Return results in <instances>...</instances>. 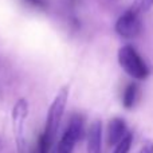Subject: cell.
Wrapping results in <instances>:
<instances>
[{
    "label": "cell",
    "mask_w": 153,
    "mask_h": 153,
    "mask_svg": "<svg viewBox=\"0 0 153 153\" xmlns=\"http://www.w3.org/2000/svg\"><path fill=\"white\" fill-rule=\"evenodd\" d=\"M118 62L120 66L124 69V71L126 74L136 79H145L149 75V69L146 66V63L143 61L138 53L136 51V48H133L132 46L126 45L122 46L118 50Z\"/></svg>",
    "instance_id": "6da1fadb"
},
{
    "label": "cell",
    "mask_w": 153,
    "mask_h": 153,
    "mask_svg": "<svg viewBox=\"0 0 153 153\" xmlns=\"http://www.w3.org/2000/svg\"><path fill=\"white\" fill-rule=\"evenodd\" d=\"M67 98H69V86H65L59 90L55 100L53 101L50 109H48L46 126H45L43 133L53 141L55 140V136H56V133H58L59 125H61L62 117H63L65 109H66Z\"/></svg>",
    "instance_id": "7a4b0ae2"
},
{
    "label": "cell",
    "mask_w": 153,
    "mask_h": 153,
    "mask_svg": "<svg viewBox=\"0 0 153 153\" xmlns=\"http://www.w3.org/2000/svg\"><path fill=\"white\" fill-rule=\"evenodd\" d=\"M28 116V103L26 100H19L12 109V126L15 134V143L18 153H23L26 149V120Z\"/></svg>",
    "instance_id": "3957f363"
},
{
    "label": "cell",
    "mask_w": 153,
    "mask_h": 153,
    "mask_svg": "<svg viewBox=\"0 0 153 153\" xmlns=\"http://www.w3.org/2000/svg\"><path fill=\"white\" fill-rule=\"evenodd\" d=\"M82 134H83V118L81 116H73L56 145L55 153H73L75 144L81 140Z\"/></svg>",
    "instance_id": "277c9868"
},
{
    "label": "cell",
    "mask_w": 153,
    "mask_h": 153,
    "mask_svg": "<svg viewBox=\"0 0 153 153\" xmlns=\"http://www.w3.org/2000/svg\"><path fill=\"white\" fill-rule=\"evenodd\" d=\"M140 12L141 11L137 5V7H133L128 10L125 13H122L116 23L117 34L121 35L122 38H128V39L137 36L141 31Z\"/></svg>",
    "instance_id": "5b68a950"
},
{
    "label": "cell",
    "mask_w": 153,
    "mask_h": 153,
    "mask_svg": "<svg viewBox=\"0 0 153 153\" xmlns=\"http://www.w3.org/2000/svg\"><path fill=\"white\" fill-rule=\"evenodd\" d=\"M129 134L126 124L122 118L110 120L108 125V144L110 146H117L126 136Z\"/></svg>",
    "instance_id": "8992f818"
},
{
    "label": "cell",
    "mask_w": 153,
    "mask_h": 153,
    "mask_svg": "<svg viewBox=\"0 0 153 153\" xmlns=\"http://www.w3.org/2000/svg\"><path fill=\"white\" fill-rule=\"evenodd\" d=\"M87 153H102V122L95 120L87 132Z\"/></svg>",
    "instance_id": "52a82bcc"
},
{
    "label": "cell",
    "mask_w": 153,
    "mask_h": 153,
    "mask_svg": "<svg viewBox=\"0 0 153 153\" xmlns=\"http://www.w3.org/2000/svg\"><path fill=\"white\" fill-rule=\"evenodd\" d=\"M138 95V87L134 83H129L124 90L122 94V105L125 109H132L134 106L136 101H137Z\"/></svg>",
    "instance_id": "ba28073f"
},
{
    "label": "cell",
    "mask_w": 153,
    "mask_h": 153,
    "mask_svg": "<svg viewBox=\"0 0 153 153\" xmlns=\"http://www.w3.org/2000/svg\"><path fill=\"white\" fill-rule=\"evenodd\" d=\"M132 143H133V136H132V133H129V134H128L126 137L118 144V145L114 146L113 153H129Z\"/></svg>",
    "instance_id": "9c48e42d"
},
{
    "label": "cell",
    "mask_w": 153,
    "mask_h": 153,
    "mask_svg": "<svg viewBox=\"0 0 153 153\" xmlns=\"http://www.w3.org/2000/svg\"><path fill=\"white\" fill-rule=\"evenodd\" d=\"M138 153H153V143L152 141H145Z\"/></svg>",
    "instance_id": "30bf717a"
},
{
    "label": "cell",
    "mask_w": 153,
    "mask_h": 153,
    "mask_svg": "<svg viewBox=\"0 0 153 153\" xmlns=\"http://www.w3.org/2000/svg\"><path fill=\"white\" fill-rule=\"evenodd\" d=\"M153 5V0H141V3L138 4L140 11H148Z\"/></svg>",
    "instance_id": "8fae6325"
},
{
    "label": "cell",
    "mask_w": 153,
    "mask_h": 153,
    "mask_svg": "<svg viewBox=\"0 0 153 153\" xmlns=\"http://www.w3.org/2000/svg\"><path fill=\"white\" fill-rule=\"evenodd\" d=\"M27 1H30L31 4H34V5H39V7H43V1L42 0H27Z\"/></svg>",
    "instance_id": "7c38bea8"
}]
</instances>
